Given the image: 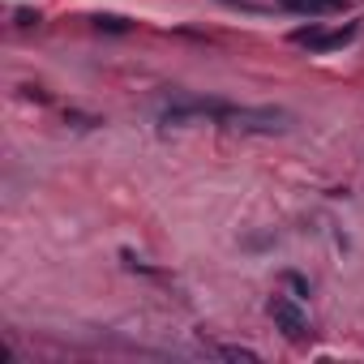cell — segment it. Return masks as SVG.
Masks as SVG:
<instances>
[{
    "label": "cell",
    "mask_w": 364,
    "mask_h": 364,
    "mask_svg": "<svg viewBox=\"0 0 364 364\" xmlns=\"http://www.w3.org/2000/svg\"><path fill=\"white\" fill-rule=\"evenodd\" d=\"M283 9H291V14H300V18H317V14H330L326 9V0H279Z\"/></svg>",
    "instance_id": "obj_4"
},
{
    "label": "cell",
    "mask_w": 364,
    "mask_h": 364,
    "mask_svg": "<svg viewBox=\"0 0 364 364\" xmlns=\"http://www.w3.org/2000/svg\"><path fill=\"white\" fill-rule=\"evenodd\" d=\"M219 355H228V360H257V351H249V347H219Z\"/></svg>",
    "instance_id": "obj_6"
},
{
    "label": "cell",
    "mask_w": 364,
    "mask_h": 364,
    "mask_svg": "<svg viewBox=\"0 0 364 364\" xmlns=\"http://www.w3.org/2000/svg\"><path fill=\"white\" fill-rule=\"evenodd\" d=\"M270 317H274V326H279L291 343H304V338H309V321H304V313H300L287 296H274V300H270Z\"/></svg>",
    "instance_id": "obj_3"
},
{
    "label": "cell",
    "mask_w": 364,
    "mask_h": 364,
    "mask_svg": "<svg viewBox=\"0 0 364 364\" xmlns=\"http://www.w3.org/2000/svg\"><path fill=\"white\" fill-rule=\"evenodd\" d=\"M95 26H99V31H112V35H124V31H129V22H124V18H116V14H99V18H95Z\"/></svg>",
    "instance_id": "obj_5"
},
{
    "label": "cell",
    "mask_w": 364,
    "mask_h": 364,
    "mask_svg": "<svg viewBox=\"0 0 364 364\" xmlns=\"http://www.w3.org/2000/svg\"><path fill=\"white\" fill-rule=\"evenodd\" d=\"M347 5V0H326V9H343Z\"/></svg>",
    "instance_id": "obj_8"
},
{
    "label": "cell",
    "mask_w": 364,
    "mask_h": 364,
    "mask_svg": "<svg viewBox=\"0 0 364 364\" xmlns=\"http://www.w3.org/2000/svg\"><path fill=\"white\" fill-rule=\"evenodd\" d=\"M31 22H39V14H31V9H18V26H31Z\"/></svg>",
    "instance_id": "obj_7"
},
{
    "label": "cell",
    "mask_w": 364,
    "mask_h": 364,
    "mask_svg": "<svg viewBox=\"0 0 364 364\" xmlns=\"http://www.w3.org/2000/svg\"><path fill=\"white\" fill-rule=\"evenodd\" d=\"M351 39H355V22L343 26V31H321L317 22L291 31V43H300V48H309V52H334V48H343V43H351Z\"/></svg>",
    "instance_id": "obj_2"
},
{
    "label": "cell",
    "mask_w": 364,
    "mask_h": 364,
    "mask_svg": "<svg viewBox=\"0 0 364 364\" xmlns=\"http://www.w3.org/2000/svg\"><path fill=\"white\" fill-rule=\"evenodd\" d=\"M228 124H236L245 133H287L291 116L283 107H232L228 112Z\"/></svg>",
    "instance_id": "obj_1"
}]
</instances>
